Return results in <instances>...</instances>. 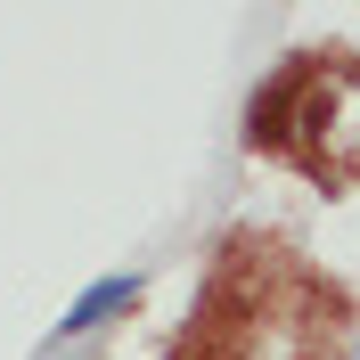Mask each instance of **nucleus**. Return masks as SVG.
Instances as JSON below:
<instances>
[{"label":"nucleus","instance_id":"obj_1","mask_svg":"<svg viewBox=\"0 0 360 360\" xmlns=\"http://www.w3.org/2000/svg\"><path fill=\"white\" fill-rule=\"evenodd\" d=\"M123 311H139V270L90 278V287L66 303V319H58V336H49V344H82V336H98V328H107V319H123Z\"/></svg>","mask_w":360,"mask_h":360}]
</instances>
